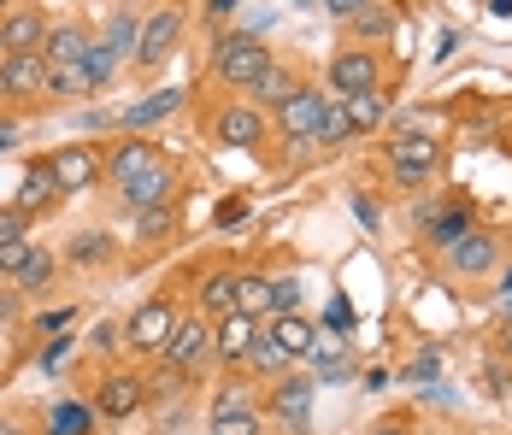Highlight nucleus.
<instances>
[{
    "instance_id": "nucleus-19",
    "label": "nucleus",
    "mask_w": 512,
    "mask_h": 435,
    "mask_svg": "<svg viewBox=\"0 0 512 435\" xmlns=\"http://www.w3.org/2000/svg\"><path fill=\"white\" fill-rule=\"evenodd\" d=\"M212 435H259V412L236 394V388H224V394L212 400Z\"/></svg>"
},
{
    "instance_id": "nucleus-1",
    "label": "nucleus",
    "mask_w": 512,
    "mask_h": 435,
    "mask_svg": "<svg viewBox=\"0 0 512 435\" xmlns=\"http://www.w3.org/2000/svg\"><path fill=\"white\" fill-rule=\"evenodd\" d=\"M212 71H218V83H230V89H254L259 77L271 71V48H265L259 36H218V42H212Z\"/></svg>"
},
{
    "instance_id": "nucleus-52",
    "label": "nucleus",
    "mask_w": 512,
    "mask_h": 435,
    "mask_svg": "<svg viewBox=\"0 0 512 435\" xmlns=\"http://www.w3.org/2000/svg\"><path fill=\"white\" fill-rule=\"evenodd\" d=\"M501 142H507V147H512V118H507V124H501Z\"/></svg>"
},
{
    "instance_id": "nucleus-55",
    "label": "nucleus",
    "mask_w": 512,
    "mask_h": 435,
    "mask_svg": "<svg viewBox=\"0 0 512 435\" xmlns=\"http://www.w3.org/2000/svg\"><path fill=\"white\" fill-rule=\"evenodd\" d=\"M507 294H512V265H507Z\"/></svg>"
},
{
    "instance_id": "nucleus-23",
    "label": "nucleus",
    "mask_w": 512,
    "mask_h": 435,
    "mask_svg": "<svg viewBox=\"0 0 512 435\" xmlns=\"http://www.w3.org/2000/svg\"><path fill=\"white\" fill-rule=\"evenodd\" d=\"M342 112H348L354 136H371V130H383V124H389V95H383V89H365V95H342Z\"/></svg>"
},
{
    "instance_id": "nucleus-30",
    "label": "nucleus",
    "mask_w": 512,
    "mask_h": 435,
    "mask_svg": "<svg viewBox=\"0 0 512 435\" xmlns=\"http://www.w3.org/2000/svg\"><path fill=\"white\" fill-rule=\"evenodd\" d=\"M48 95H95V77H89V65L77 59V65H53V83H48Z\"/></svg>"
},
{
    "instance_id": "nucleus-35",
    "label": "nucleus",
    "mask_w": 512,
    "mask_h": 435,
    "mask_svg": "<svg viewBox=\"0 0 512 435\" xmlns=\"http://www.w3.org/2000/svg\"><path fill=\"white\" fill-rule=\"evenodd\" d=\"M71 259H77V265H106V259H112V236H101V230H83V236L71 242Z\"/></svg>"
},
{
    "instance_id": "nucleus-7",
    "label": "nucleus",
    "mask_w": 512,
    "mask_h": 435,
    "mask_svg": "<svg viewBox=\"0 0 512 435\" xmlns=\"http://www.w3.org/2000/svg\"><path fill=\"white\" fill-rule=\"evenodd\" d=\"M171 324H177V300H171V294H154V300H142V306L130 312L124 341H130L136 353H159L165 336H171Z\"/></svg>"
},
{
    "instance_id": "nucleus-13",
    "label": "nucleus",
    "mask_w": 512,
    "mask_h": 435,
    "mask_svg": "<svg viewBox=\"0 0 512 435\" xmlns=\"http://www.w3.org/2000/svg\"><path fill=\"white\" fill-rule=\"evenodd\" d=\"M312 388H318L312 377H277V388H271V418L301 435L312 424Z\"/></svg>"
},
{
    "instance_id": "nucleus-47",
    "label": "nucleus",
    "mask_w": 512,
    "mask_h": 435,
    "mask_svg": "<svg viewBox=\"0 0 512 435\" xmlns=\"http://www.w3.org/2000/svg\"><path fill=\"white\" fill-rule=\"evenodd\" d=\"M242 218H248V200H224L218 206V224H242Z\"/></svg>"
},
{
    "instance_id": "nucleus-41",
    "label": "nucleus",
    "mask_w": 512,
    "mask_h": 435,
    "mask_svg": "<svg viewBox=\"0 0 512 435\" xmlns=\"http://www.w3.org/2000/svg\"><path fill=\"white\" fill-rule=\"evenodd\" d=\"M12 236H30V218L18 206H0V242H12Z\"/></svg>"
},
{
    "instance_id": "nucleus-33",
    "label": "nucleus",
    "mask_w": 512,
    "mask_h": 435,
    "mask_svg": "<svg viewBox=\"0 0 512 435\" xmlns=\"http://www.w3.org/2000/svg\"><path fill=\"white\" fill-rule=\"evenodd\" d=\"M307 353L318 359V365H330V359H342V353H348V330H336V324L324 318V324L312 330V347H307Z\"/></svg>"
},
{
    "instance_id": "nucleus-32",
    "label": "nucleus",
    "mask_w": 512,
    "mask_h": 435,
    "mask_svg": "<svg viewBox=\"0 0 512 435\" xmlns=\"http://www.w3.org/2000/svg\"><path fill=\"white\" fill-rule=\"evenodd\" d=\"M53 271H59V259H53V253H42V247H36V253H30V265H24V271H18V294H42L53 283Z\"/></svg>"
},
{
    "instance_id": "nucleus-48",
    "label": "nucleus",
    "mask_w": 512,
    "mask_h": 435,
    "mask_svg": "<svg viewBox=\"0 0 512 435\" xmlns=\"http://www.w3.org/2000/svg\"><path fill=\"white\" fill-rule=\"evenodd\" d=\"M59 359H65V336H53L48 347H42V359H36V365H42V371H53Z\"/></svg>"
},
{
    "instance_id": "nucleus-39",
    "label": "nucleus",
    "mask_w": 512,
    "mask_h": 435,
    "mask_svg": "<svg viewBox=\"0 0 512 435\" xmlns=\"http://www.w3.org/2000/svg\"><path fill=\"white\" fill-rule=\"evenodd\" d=\"M471 230V212H448V218H430V242L436 247H454Z\"/></svg>"
},
{
    "instance_id": "nucleus-37",
    "label": "nucleus",
    "mask_w": 512,
    "mask_h": 435,
    "mask_svg": "<svg viewBox=\"0 0 512 435\" xmlns=\"http://www.w3.org/2000/svg\"><path fill=\"white\" fill-rule=\"evenodd\" d=\"M83 65H89L95 89H106V83H112V71H118V53L106 48V42H89V53H83Z\"/></svg>"
},
{
    "instance_id": "nucleus-18",
    "label": "nucleus",
    "mask_w": 512,
    "mask_h": 435,
    "mask_svg": "<svg viewBox=\"0 0 512 435\" xmlns=\"http://www.w3.org/2000/svg\"><path fill=\"white\" fill-rule=\"evenodd\" d=\"M183 100H189V89H159V95L136 100V106H124V112H118V124L142 136V130H154V124H165V118H171V112H177Z\"/></svg>"
},
{
    "instance_id": "nucleus-44",
    "label": "nucleus",
    "mask_w": 512,
    "mask_h": 435,
    "mask_svg": "<svg viewBox=\"0 0 512 435\" xmlns=\"http://www.w3.org/2000/svg\"><path fill=\"white\" fill-rule=\"evenodd\" d=\"M277 312H301V283L295 277H277Z\"/></svg>"
},
{
    "instance_id": "nucleus-22",
    "label": "nucleus",
    "mask_w": 512,
    "mask_h": 435,
    "mask_svg": "<svg viewBox=\"0 0 512 435\" xmlns=\"http://www.w3.org/2000/svg\"><path fill=\"white\" fill-rule=\"evenodd\" d=\"M154 159H159V147H154V142H142V136L130 130L124 142L106 153V177H112V183H124V177H136L142 165H154Z\"/></svg>"
},
{
    "instance_id": "nucleus-31",
    "label": "nucleus",
    "mask_w": 512,
    "mask_h": 435,
    "mask_svg": "<svg viewBox=\"0 0 512 435\" xmlns=\"http://www.w3.org/2000/svg\"><path fill=\"white\" fill-rule=\"evenodd\" d=\"M354 136V124H348V112H342V100L330 95V106H324V118H318V130H312V142H324V147H342Z\"/></svg>"
},
{
    "instance_id": "nucleus-25",
    "label": "nucleus",
    "mask_w": 512,
    "mask_h": 435,
    "mask_svg": "<svg viewBox=\"0 0 512 435\" xmlns=\"http://www.w3.org/2000/svg\"><path fill=\"white\" fill-rule=\"evenodd\" d=\"M348 36H359V42H389L395 36V12L383 0H365L354 18H348Z\"/></svg>"
},
{
    "instance_id": "nucleus-43",
    "label": "nucleus",
    "mask_w": 512,
    "mask_h": 435,
    "mask_svg": "<svg viewBox=\"0 0 512 435\" xmlns=\"http://www.w3.org/2000/svg\"><path fill=\"white\" fill-rule=\"evenodd\" d=\"M18 318H24V294H18V283H12V289H0V330L18 324Z\"/></svg>"
},
{
    "instance_id": "nucleus-5",
    "label": "nucleus",
    "mask_w": 512,
    "mask_h": 435,
    "mask_svg": "<svg viewBox=\"0 0 512 435\" xmlns=\"http://www.w3.org/2000/svg\"><path fill=\"white\" fill-rule=\"evenodd\" d=\"M183 42V12L177 6H159L154 18H142V36H136V59L130 65H142V71H159L171 53Z\"/></svg>"
},
{
    "instance_id": "nucleus-6",
    "label": "nucleus",
    "mask_w": 512,
    "mask_h": 435,
    "mask_svg": "<svg viewBox=\"0 0 512 435\" xmlns=\"http://www.w3.org/2000/svg\"><path fill=\"white\" fill-rule=\"evenodd\" d=\"M118 189H124V200H130V212H142V206H171V200H177V189H183V171L159 153L154 165H142L136 177H124Z\"/></svg>"
},
{
    "instance_id": "nucleus-17",
    "label": "nucleus",
    "mask_w": 512,
    "mask_h": 435,
    "mask_svg": "<svg viewBox=\"0 0 512 435\" xmlns=\"http://www.w3.org/2000/svg\"><path fill=\"white\" fill-rule=\"evenodd\" d=\"M495 259H501V247H495V236H483V230H465L460 242L448 247V265H454L460 277H483V271H495Z\"/></svg>"
},
{
    "instance_id": "nucleus-3",
    "label": "nucleus",
    "mask_w": 512,
    "mask_h": 435,
    "mask_svg": "<svg viewBox=\"0 0 512 435\" xmlns=\"http://www.w3.org/2000/svg\"><path fill=\"white\" fill-rule=\"evenodd\" d=\"M436 165H442V142H430V136H389V171H395L401 189H424L436 177Z\"/></svg>"
},
{
    "instance_id": "nucleus-20",
    "label": "nucleus",
    "mask_w": 512,
    "mask_h": 435,
    "mask_svg": "<svg viewBox=\"0 0 512 435\" xmlns=\"http://www.w3.org/2000/svg\"><path fill=\"white\" fill-rule=\"evenodd\" d=\"M236 312L271 318V312H277V277H265V271H236Z\"/></svg>"
},
{
    "instance_id": "nucleus-51",
    "label": "nucleus",
    "mask_w": 512,
    "mask_h": 435,
    "mask_svg": "<svg viewBox=\"0 0 512 435\" xmlns=\"http://www.w3.org/2000/svg\"><path fill=\"white\" fill-rule=\"evenodd\" d=\"M371 435H407V424H401V418H389V424H377Z\"/></svg>"
},
{
    "instance_id": "nucleus-54",
    "label": "nucleus",
    "mask_w": 512,
    "mask_h": 435,
    "mask_svg": "<svg viewBox=\"0 0 512 435\" xmlns=\"http://www.w3.org/2000/svg\"><path fill=\"white\" fill-rule=\"evenodd\" d=\"M0 59H6V53H0ZM0 100H6V71H0Z\"/></svg>"
},
{
    "instance_id": "nucleus-27",
    "label": "nucleus",
    "mask_w": 512,
    "mask_h": 435,
    "mask_svg": "<svg viewBox=\"0 0 512 435\" xmlns=\"http://www.w3.org/2000/svg\"><path fill=\"white\" fill-rule=\"evenodd\" d=\"M201 312L206 318L236 312V271H206L201 277Z\"/></svg>"
},
{
    "instance_id": "nucleus-49",
    "label": "nucleus",
    "mask_w": 512,
    "mask_h": 435,
    "mask_svg": "<svg viewBox=\"0 0 512 435\" xmlns=\"http://www.w3.org/2000/svg\"><path fill=\"white\" fill-rule=\"evenodd\" d=\"M236 6H242V0H206V12H212V18H230Z\"/></svg>"
},
{
    "instance_id": "nucleus-38",
    "label": "nucleus",
    "mask_w": 512,
    "mask_h": 435,
    "mask_svg": "<svg viewBox=\"0 0 512 435\" xmlns=\"http://www.w3.org/2000/svg\"><path fill=\"white\" fill-rule=\"evenodd\" d=\"M30 253H36V242H30V236H12V242H0V277H18V271L30 265Z\"/></svg>"
},
{
    "instance_id": "nucleus-53",
    "label": "nucleus",
    "mask_w": 512,
    "mask_h": 435,
    "mask_svg": "<svg viewBox=\"0 0 512 435\" xmlns=\"http://www.w3.org/2000/svg\"><path fill=\"white\" fill-rule=\"evenodd\" d=\"M0 435H24V430H12V424H6V418H0Z\"/></svg>"
},
{
    "instance_id": "nucleus-16",
    "label": "nucleus",
    "mask_w": 512,
    "mask_h": 435,
    "mask_svg": "<svg viewBox=\"0 0 512 435\" xmlns=\"http://www.w3.org/2000/svg\"><path fill=\"white\" fill-rule=\"evenodd\" d=\"M42 36H48V18L30 6L0 18V53H42Z\"/></svg>"
},
{
    "instance_id": "nucleus-21",
    "label": "nucleus",
    "mask_w": 512,
    "mask_h": 435,
    "mask_svg": "<svg viewBox=\"0 0 512 435\" xmlns=\"http://www.w3.org/2000/svg\"><path fill=\"white\" fill-rule=\"evenodd\" d=\"M83 53H89V30L83 24H71V18L65 24H48V36H42V59L48 65H77Z\"/></svg>"
},
{
    "instance_id": "nucleus-10",
    "label": "nucleus",
    "mask_w": 512,
    "mask_h": 435,
    "mask_svg": "<svg viewBox=\"0 0 512 435\" xmlns=\"http://www.w3.org/2000/svg\"><path fill=\"white\" fill-rule=\"evenodd\" d=\"M0 71H6V95L12 100H42L48 83H53V65L42 59V53H6Z\"/></svg>"
},
{
    "instance_id": "nucleus-50",
    "label": "nucleus",
    "mask_w": 512,
    "mask_h": 435,
    "mask_svg": "<svg viewBox=\"0 0 512 435\" xmlns=\"http://www.w3.org/2000/svg\"><path fill=\"white\" fill-rule=\"evenodd\" d=\"M12 142H18V124H12V118H0V153H6Z\"/></svg>"
},
{
    "instance_id": "nucleus-14",
    "label": "nucleus",
    "mask_w": 512,
    "mask_h": 435,
    "mask_svg": "<svg viewBox=\"0 0 512 435\" xmlns=\"http://www.w3.org/2000/svg\"><path fill=\"white\" fill-rule=\"evenodd\" d=\"M212 136L224 147H259L265 142V118H259V106H224L212 118Z\"/></svg>"
},
{
    "instance_id": "nucleus-45",
    "label": "nucleus",
    "mask_w": 512,
    "mask_h": 435,
    "mask_svg": "<svg viewBox=\"0 0 512 435\" xmlns=\"http://www.w3.org/2000/svg\"><path fill=\"white\" fill-rule=\"evenodd\" d=\"M318 6H324V12H330L336 24H348V18H354V12L365 6V0H318Z\"/></svg>"
},
{
    "instance_id": "nucleus-40",
    "label": "nucleus",
    "mask_w": 512,
    "mask_h": 435,
    "mask_svg": "<svg viewBox=\"0 0 512 435\" xmlns=\"http://www.w3.org/2000/svg\"><path fill=\"white\" fill-rule=\"evenodd\" d=\"M312 383H354V353H342V359H330V365H324V371H318V377H312Z\"/></svg>"
},
{
    "instance_id": "nucleus-29",
    "label": "nucleus",
    "mask_w": 512,
    "mask_h": 435,
    "mask_svg": "<svg viewBox=\"0 0 512 435\" xmlns=\"http://www.w3.org/2000/svg\"><path fill=\"white\" fill-rule=\"evenodd\" d=\"M171 230H177V200H171V206H142V212H136V236H142V242H165Z\"/></svg>"
},
{
    "instance_id": "nucleus-46",
    "label": "nucleus",
    "mask_w": 512,
    "mask_h": 435,
    "mask_svg": "<svg viewBox=\"0 0 512 435\" xmlns=\"http://www.w3.org/2000/svg\"><path fill=\"white\" fill-rule=\"evenodd\" d=\"M71 318H77V312H71V306H59V312H42V318H36V330L48 336V330H59V324H71Z\"/></svg>"
},
{
    "instance_id": "nucleus-28",
    "label": "nucleus",
    "mask_w": 512,
    "mask_h": 435,
    "mask_svg": "<svg viewBox=\"0 0 512 435\" xmlns=\"http://www.w3.org/2000/svg\"><path fill=\"white\" fill-rule=\"evenodd\" d=\"M89 430H95V406H83V400H65V406L48 412V435H89Z\"/></svg>"
},
{
    "instance_id": "nucleus-15",
    "label": "nucleus",
    "mask_w": 512,
    "mask_h": 435,
    "mask_svg": "<svg viewBox=\"0 0 512 435\" xmlns=\"http://www.w3.org/2000/svg\"><path fill=\"white\" fill-rule=\"evenodd\" d=\"M53 200H59V183H53V165L48 159H36V165H24V183H18V212L24 218H42V212H53Z\"/></svg>"
},
{
    "instance_id": "nucleus-4",
    "label": "nucleus",
    "mask_w": 512,
    "mask_h": 435,
    "mask_svg": "<svg viewBox=\"0 0 512 435\" xmlns=\"http://www.w3.org/2000/svg\"><path fill=\"white\" fill-rule=\"evenodd\" d=\"M206 353H212V318H206V312L177 318V324H171V336H165V347H159V359H165L171 371H195Z\"/></svg>"
},
{
    "instance_id": "nucleus-56",
    "label": "nucleus",
    "mask_w": 512,
    "mask_h": 435,
    "mask_svg": "<svg viewBox=\"0 0 512 435\" xmlns=\"http://www.w3.org/2000/svg\"><path fill=\"white\" fill-rule=\"evenodd\" d=\"M507 359H512V330H507Z\"/></svg>"
},
{
    "instance_id": "nucleus-12",
    "label": "nucleus",
    "mask_w": 512,
    "mask_h": 435,
    "mask_svg": "<svg viewBox=\"0 0 512 435\" xmlns=\"http://www.w3.org/2000/svg\"><path fill=\"white\" fill-rule=\"evenodd\" d=\"M254 336H259V318H248V312L212 318V359H218V365H242L248 347H254Z\"/></svg>"
},
{
    "instance_id": "nucleus-11",
    "label": "nucleus",
    "mask_w": 512,
    "mask_h": 435,
    "mask_svg": "<svg viewBox=\"0 0 512 435\" xmlns=\"http://www.w3.org/2000/svg\"><path fill=\"white\" fill-rule=\"evenodd\" d=\"M324 106H330L324 89H301V83H295V95L277 106L283 136H289V142H312V130H318V118H324Z\"/></svg>"
},
{
    "instance_id": "nucleus-42",
    "label": "nucleus",
    "mask_w": 512,
    "mask_h": 435,
    "mask_svg": "<svg viewBox=\"0 0 512 435\" xmlns=\"http://www.w3.org/2000/svg\"><path fill=\"white\" fill-rule=\"evenodd\" d=\"M407 377L412 383H436V377H442V359H436V353H418V359L407 365Z\"/></svg>"
},
{
    "instance_id": "nucleus-26",
    "label": "nucleus",
    "mask_w": 512,
    "mask_h": 435,
    "mask_svg": "<svg viewBox=\"0 0 512 435\" xmlns=\"http://www.w3.org/2000/svg\"><path fill=\"white\" fill-rule=\"evenodd\" d=\"M265 330L283 341L295 359H301V353L312 347V330H318V324H312V318H301V312H271V318H265Z\"/></svg>"
},
{
    "instance_id": "nucleus-8",
    "label": "nucleus",
    "mask_w": 512,
    "mask_h": 435,
    "mask_svg": "<svg viewBox=\"0 0 512 435\" xmlns=\"http://www.w3.org/2000/svg\"><path fill=\"white\" fill-rule=\"evenodd\" d=\"M330 89L336 100L342 95H365V89H383V65H377V53L371 48H348L330 59Z\"/></svg>"
},
{
    "instance_id": "nucleus-57",
    "label": "nucleus",
    "mask_w": 512,
    "mask_h": 435,
    "mask_svg": "<svg viewBox=\"0 0 512 435\" xmlns=\"http://www.w3.org/2000/svg\"><path fill=\"white\" fill-rule=\"evenodd\" d=\"M0 6H6V0H0Z\"/></svg>"
},
{
    "instance_id": "nucleus-9",
    "label": "nucleus",
    "mask_w": 512,
    "mask_h": 435,
    "mask_svg": "<svg viewBox=\"0 0 512 435\" xmlns=\"http://www.w3.org/2000/svg\"><path fill=\"white\" fill-rule=\"evenodd\" d=\"M142 400H148V383H142L136 371H106L101 388H95V412L112 418V424H118V418H136Z\"/></svg>"
},
{
    "instance_id": "nucleus-2",
    "label": "nucleus",
    "mask_w": 512,
    "mask_h": 435,
    "mask_svg": "<svg viewBox=\"0 0 512 435\" xmlns=\"http://www.w3.org/2000/svg\"><path fill=\"white\" fill-rule=\"evenodd\" d=\"M48 165H53V183H59V194H83V189H95V183L106 177V153H101L95 142H65V147H53Z\"/></svg>"
},
{
    "instance_id": "nucleus-36",
    "label": "nucleus",
    "mask_w": 512,
    "mask_h": 435,
    "mask_svg": "<svg viewBox=\"0 0 512 435\" xmlns=\"http://www.w3.org/2000/svg\"><path fill=\"white\" fill-rule=\"evenodd\" d=\"M254 95H259V106H283V100L295 95V77L271 65V71H265V77H259V83H254Z\"/></svg>"
},
{
    "instance_id": "nucleus-24",
    "label": "nucleus",
    "mask_w": 512,
    "mask_h": 435,
    "mask_svg": "<svg viewBox=\"0 0 512 435\" xmlns=\"http://www.w3.org/2000/svg\"><path fill=\"white\" fill-rule=\"evenodd\" d=\"M289 359H295V353L271 336L265 324H259V336H254V347H248V359H242V365H248V371H259V377H289Z\"/></svg>"
},
{
    "instance_id": "nucleus-34",
    "label": "nucleus",
    "mask_w": 512,
    "mask_h": 435,
    "mask_svg": "<svg viewBox=\"0 0 512 435\" xmlns=\"http://www.w3.org/2000/svg\"><path fill=\"white\" fill-rule=\"evenodd\" d=\"M136 36H142V24H136L130 12H118L112 30H106V48L118 53V59H136Z\"/></svg>"
}]
</instances>
